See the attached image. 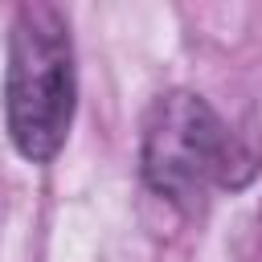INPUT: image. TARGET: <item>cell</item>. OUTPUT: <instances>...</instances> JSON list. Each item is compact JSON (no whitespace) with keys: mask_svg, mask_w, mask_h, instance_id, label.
Instances as JSON below:
<instances>
[{"mask_svg":"<svg viewBox=\"0 0 262 262\" xmlns=\"http://www.w3.org/2000/svg\"><path fill=\"white\" fill-rule=\"evenodd\" d=\"M139 168L160 201L196 213L213 188H242L258 172V156L201 94L168 90L143 119Z\"/></svg>","mask_w":262,"mask_h":262,"instance_id":"cell-1","label":"cell"},{"mask_svg":"<svg viewBox=\"0 0 262 262\" xmlns=\"http://www.w3.org/2000/svg\"><path fill=\"white\" fill-rule=\"evenodd\" d=\"M78 78L70 25L53 4H20L8 29L4 119L16 151L29 164H49L74 123Z\"/></svg>","mask_w":262,"mask_h":262,"instance_id":"cell-2","label":"cell"}]
</instances>
